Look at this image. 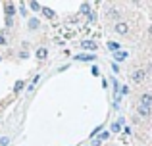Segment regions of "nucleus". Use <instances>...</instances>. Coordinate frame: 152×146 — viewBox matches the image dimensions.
<instances>
[{
  "label": "nucleus",
  "mask_w": 152,
  "mask_h": 146,
  "mask_svg": "<svg viewBox=\"0 0 152 146\" xmlns=\"http://www.w3.org/2000/svg\"><path fill=\"white\" fill-rule=\"evenodd\" d=\"M118 15H119V12H118V10H110V12L106 14V17H118Z\"/></svg>",
  "instance_id": "f8f14e48"
},
{
  "label": "nucleus",
  "mask_w": 152,
  "mask_h": 146,
  "mask_svg": "<svg viewBox=\"0 0 152 146\" xmlns=\"http://www.w3.org/2000/svg\"><path fill=\"white\" fill-rule=\"evenodd\" d=\"M114 58H115V62H123L127 58V52H115Z\"/></svg>",
  "instance_id": "39448f33"
},
{
  "label": "nucleus",
  "mask_w": 152,
  "mask_h": 146,
  "mask_svg": "<svg viewBox=\"0 0 152 146\" xmlns=\"http://www.w3.org/2000/svg\"><path fill=\"white\" fill-rule=\"evenodd\" d=\"M108 137H110V133H102V135H100V139H98V140H100V142H102V140H106Z\"/></svg>",
  "instance_id": "a211bd4d"
},
{
  "label": "nucleus",
  "mask_w": 152,
  "mask_h": 146,
  "mask_svg": "<svg viewBox=\"0 0 152 146\" xmlns=\"http://www.w3.org/2000/svg\"><path fill=\"white\" fill-rule=\"evenodd\" d=\"M108 48H110V50H118L119 44H118V42H110V44H108Z\"/></svg>",
  "instance_id": "2eb2a0df"
},
{
  "label": "nucleus",
  "mask_w": 152,
  "mask_h": 146,
  "mask_svg": "<svg viewBox=\"0 0 152 146\" xmlns=\"http://www.w3.org/2000/svg\"><path fill=\"white\" fill-rule=\"evenodd\" d=\"M141 104L142 106H148V108L152 106V94L150 92H146V94H142V96H141Z\"/></svg>",
  "instance_id": "7ed1b4c3"
},
{
  "label": "nucleus",
  "mask_w": 152,
  "mask_h": 146,
  "mask_svg": "<svg viewBox=\"0 0 152 146\" xmlns=\"http://www.w3.org/2000/svg\"><path fill=\"white\" fill-rule=\"evenodd\" d=\"M46 54H48V52H46V48H39L37 50V58H39V60H45Z\"/></svg>",
  "instance_id": "6e6552de"
},
{
  "label": "nucleus",
  "mask_w": 152,
  "mask_h": 146,
  "mask_svg": "<svg viewBox=\"0 0 152 146\" xmlns=\"http://www.w3.org/2000/svg\"><path fill=\"white\" fill-rule=\"evenodd\" d=\"M14 12H15V8L12 6V4H8V6H6V15L10 17V15H14Z\"/></svg>",
  "instance_id": "9d476101"
},
{
  "label": "nucleus",
  "mask_w": 152,
  "mask_h": 146,
  "mask_svg": "<svg viewBox=\"0 0 152 146\" xmlns=\"http://www.w3.org/2000/svg\"><path fill=\"white\" fill-rule=\"evenodd\" d=\"M0 144H2V146L10 144V139H8V137H4V139H0Z\"/></svg>",
  "instance_id": "dca6fc26"
},
{
  "label": "nucleus",
  "mask_w": 152,
  "mask_h": 146,
  "mask_svg": "<svg viewBox=\"0 0 152 146\" xmlns=\"http://www.w3.org/2000/svg\"><path fill=\"white\" fill-rule=\"evenodd\" d=\"M150 35H152V25H150Z\"/></svg>",
  "instance_id": "aec40b11"
},
{
  "label": "nucleus",
  "mask_w": 152,
  "mask_h": 146,
  "mask_svg": "<svg viewBox=\"0 0 152 146\" xmlns=\"http://www.w3.org/2000/svg\"><path fill=\"white\" fill-rule=\"evenodd\" d=\"M81 46H83V48H91V50L96 48V44H94V42H91V41H83V42H81Z\"/></svg>",
  "instance_id": "423d86ee"
},
{
  "label": "nucleus",
  "mask_w": 152,
  "mask_h": 146,
  "mask_svg": "<svg viewBox=\"0 0 152 146\" xmlns=\"http://www.w3.org/2000/svg\"><path fill=\"white\" fill-rule=\"evenodd\" d=\"M42 12H45V15H48V17H54V12L50 10V8H41Z\"/></svg>",
  "instance_id": "ddd939ff"
},
{
  "label": "nucleus",
  "mask_w": 152,
  "mask_h": 146,
  "mask_svg": "<svg viewBox=\"0 0 152 146\" xmlns=\"http://www.w3.org/2000/svg\"><path fill=\"white\" fill-rule=\"evenodd\" d=\"M21 86H23V83H21V81H18V83H15V86H14V89H15V90H19Z\"/></svg>",
  "instance_id": "6ab92c4d"
},
{
  "label": "nucleus",
  "mask_w": 152,
  "mask_h": 146,
  "mask_svg": "<svg viewBox=\"0 0 152 146\" xmlns=\"http://www.w3.org/2000/svg\"><path fill=\"white\" fill-rule=\"evenodd\" d=\"M37 27H39V19H29V29H37Z\"/></svg>",
  "instance_id": "9b49d317"
},
{
  "label": "nucleus",
  "mask_w": 152,
  "mask_h": 146,
  "mask_svg": "<svg viewBox=\"0 0 152 146\" xmlns=\"http://www.w3.org/2000/svg\"><path fill=\"white\" fill-rule=\"evenodd\" d=\"M145 71L142 69H137V71H133V75H131V79H133L135 83H141V81H145Z\"/></svg>",
  "instance_id": "f257e3e1"
},
{
  "label": "nucleus",
  "mask_w": 152,
  "mask_h": 146,
  "mask_svg": "<svg viewBox=\"0 0 152 146\" xmlns=\"http://www.w3.org/2000/svg\"><path fill=\"white\" fill-rule=\"evenodd\" d=\"M137 113H139V115H142V117H148V115H150V108H148V106L139 104V106H137Z\"/></svg>",
  "instance_id": "f03ea898"
},
{
  "label": "nucleus",
  "mask_w": 152,
  "mask_h": 146,
  "mask_svg": "<svg viewBox=\"0 0 152 146\" xmlns=\"http://www.w3.org/2000/svg\"><path fill=\"white\" fill-rule=\"evenodd\" d=\"M119 127H121L119 123H114V125H112V131H114V133H118V131H119Z\"/></svg>",
  "instance_id": "f3484780"
},
{
  "label": "nucleus",
  "mask_w": 152,
  "mask_h": 146,
  "mask_svg": "<svg viewBox=\"0 0 152 146\" xmlns=\"http://www.w3.org/2000/svg\"><path fill=\"white\" fill-rule=\"evenodd\" d=\"M29 8H31L33 12H39V10H41V4L35 2V0H31V2H29Z\"/></svg>",
  "instance_id": "1a4fd4ad"
},
{
  "label": "nucleus",
  "mask_w": 152,
  "mask_h": 146,
  "mask_svg": "<svg viewBox=\"0 0 152 146\" xmlns=\"http://www.w3.org/2000/svg\"><path fill=\"white\" fill-rule=\"evenodd\" d=\"M114 29H115V33L123 35V33H127V29H129V27H127V23H121V21H119V23H115Z\"/></svg>",
  "instance_id": "20e7f679"
},
{
  "label": "nucleus",
  "mask_w": 152,
  "mask_h": 146,
  "mask_svg": "<svg viewBox=\"0 0 152 146\" xmlns=\"http://www.w3.org/2000/svg\"><path fill=\"white\" fill-rule=\"evenodd\" d=\"M77 60H81V62H89V60H94L96 56H89V54H81V56H75Z\"/></svg>",
  "instance_id": "0eeeda50"
},
{
  "label": "nucleus",
  "mask_w": 152,
  "mask_h": 146,
  "mask_svg": "<svg viewBox=\"0 0 152 146\" xmlns=\"http://www.w3.org/2000/svg\"><path fill=\"white\" fill-rule=\"evenodd\" d=\"M0 60H2V58H0Z\"/></svg>",
  "instance_id": "412c9836"
},
{
  "label": "nucleus",
  "mask_w": 152,
  "mask_h": 146,
  "mask_svg": "<svg viewBox=\"0 0 152 146\" xmlns=\"http://www.w3.org/2000/svg\"><path fill=\"white\" fill-rule=\"evenodd\" d=\"M89 8H91L89 4H83V6H81V14H89V12H91Z\"/></svg>",
  "instance_id": "4468645a"
}]
</instances>
